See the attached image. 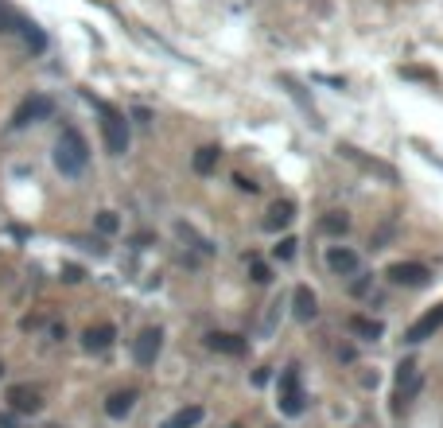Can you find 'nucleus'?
<instances>
[{
  "mask_svg": "<svg viewBox=\"0 0 443 428\" xmlns=\"http://www.w3.org/2000/svg\"><path fill=\"white\" fill-rule=\"evenodd\" d=\"M86 164H90V148H86L82 133L78 129H62V136L55 141V168L74 179L86 171Z\"/></svg>",
  "mask_w": 443,
  "mask_h": 428,
  "instance_id": "nucleus-1",
  "label": "nucleus"
},
{
  "mask_svg": "<svg viewBox=\"0 0 443 428\" xmlns=\"http://www.w3.org/2000/svg\"><path fill=\"white\" fill-rule=\"evenodd\" d=\"M101 141H105L109 156H125L128 152L133 133H128V121L121 117L117 110H105V117H101Z\"/></svg>",
  "mask_w": 443,
  "mask_h": 428,
  "instance_id": "nucleus-2",
  "label": "nucleus"
},
{
  "mask_svg": "<svg viewBox=\"0 0 443 428\" xmlns=\"http://www.w3.org/2000/svg\"><path fill=\"white\" fill-rule=\"evenodd\" d=\"M280 413H284V417H300L303 413V389H300L296 366H288L284 378H280Z\"/></svg>",
  "mask_w": 443,
  "mask_h": 428,
  "instance_id": "nucleus-3",
  "label": "nucleus"
},
{
  "mask_svg": "<svg viewBox=\"0 0 443 428\" xmlns=\"http://www.w3.org/2000/svg\"><path fill=\"white\" fill-rule=\"evenodd\" d=\"M51 113H55V101L43 98V93H35V98H27L24 105L16 110V117H12V125L24 129V125H35V121H47Z\"/></svg>",
  "mask_w": 443,
  "mask_h": 428,
  "instance_id": "nucleus-4",
  "label": "nucleus"
},
{
  "mask_svg": "<svg viewBox=\"0 0 443 428\" xmlns=\"http://www.w3.org/2000/svg\"><path fill=\"white\" fill-rule=\"evenodd\" d=\"M159 346H164V328H144L140 335H136V366H152V362L159 358Z\"/></svg>",
  "mask_w": 443,
  "mask_h": 428,
  "instance_id": "nucleus-5",
  "label": "nucleus"
},
{
  "mask_svg": "<svg viewBox=\"0 0 443 428\" xmlns=\"http://www.w3.org/2000/svg\"><path fill=\"white\" fill-rule=\"evenodd\" d=\"M385 277L393 280V285H404V288L428 285V269L420 265V261H397V265H389V269H385Z\"/></svg>",
  "mask_w": 443,
  "mask_h": 428,
  "instance_id": "nucleus-6",
  "label": "nucleus"
},
{
  "mask_svg": "<svg viewBox=\"0 0 443 428\" xmlns=\"http://www.w3.org/2000/svg\"><path fill=\"white\" fill-rule=\"evenodd\" d=\"M326 261V269L338 273V277H350V273H358V253L346 249V245H331V249L323 253Z\"/></svg>",
  "mask_w": 443,
  "mask_h": 428,
  "instance_id": "nucleus-7",
  "label": "nucleus"
},
{
  "mask_svg": "<svg viewBox=\"0 0 443 428\" xmlns=\"http://www.w3.org/2000/svg\"><path fill=\"white\" fill-rule=\"evenodd\" d=\"M439 328H443V304H435L432 311H424V316L409 328V343H424V339H432Z\"/></svg>",
  "mask_w": 443,
  "mask_h": 428,
  "instance_id": "nucleus-8",
  "label": "nucleus"
},
{
  "mask_svg": "<svg viewBox=\"0 0 443 428\" xmlns=\"http://www.w3.org/2000/svg\"><path fill=\"white\" fill-rule=\"evenodd\" d=\"M113 339H117L113 323H93V328H86L82 346H86L90 354H101V351H109V346H113Z\"/></svg>",
  "mask_w": 443,
  "mask_h": 428,
  "instance_id": "nucleus-9",
  "label": "nucleus"
},
{
  "mask_svg": "<svg viewBox=\"0 0 443 428\" xmlns=\"http://www.w3.org/2000/svg\"><path fill=\"white\" fill-rule=\"evenodd\" d=\"M8 405H12V413H39L43 397H39V389H32V386H12L8 389Z\"/></svg>",
  "mask_w": 443,
  "mask_h": 428,
  "instance_id": "nucleus-10",
  "label": "nucleus"
},
{
  "mask_svg": "<svg viewBox=\"0 0 443 428\" xmlns=\"http://www.w3.org/2000/svg\"><path fill=\"white\" fill-rule=\"evenodd\" d=\"M206 346L210 351H218V354H234V358H242V354L249 351V343H245L242 335H226V331H210Z\"/></svg>",
  "mask_w": 443,
  "mask_h": 428,
  "instance_id": "nucleus-11",
  "label": "nucleus"
},
{
  "mask_svg": "<svg viewBox=\"0 0 443 428\" xmlns=\"http://www.w3.org/2000/svg\"><path fill=\"white\" fill-rule=\"evenodd\" d=\"M292 308H296V319L311 323V319L319 316V300H315V292H311L308 285H296V292H292Z\"/></svg>",
  "mask_w": 443,
  "mask_h": 428,
  "instance_id": "nucleus-12",
  "label": "nucleus"
},
{
  "mask_svg": "<svg viewBox=\"0 0 443 428\" xmlns=\"http://www.w3.org/2000/svg\"><path fill=\"white\" fill-rule=\"evenodd\" d=\"M133 405H136V389H117V394L105 397V413L113 420H125L133 413Z\"/></svg>",
  "mask_w": 443,
  "mask_h": 428,
  "instance_id": "nucleus-13",
  "label": "nucleus"
},
{
  "mask_svg": "<svg viewBox=\"0 0 443 428\" xmlns=\"http://www.w3.org/2000/svg\"><path fill=\"white\" fill-rule=\"evenodd\" d=\"M296 219V202L292 199H276L268 207V219H265V230H284L288 222Z\"/></svg>",
  "mask_w": 443,
  "mask_h": 428,
  "instance_id": "nucleus-14",
  "label": "nucleus"
},
{
  "mask_svg": "<svg viewBox=\"0 0 443 428\" xmlns=\"http://www.w3.org/2000/svg\"><path fill=\"white\" fill-rule=\"evenodd\" d=\"M202 417H206V413H202V405H187V409L171 413V417L164 420L159 428H199V424H202Z\"/></svg>",
  "mask_w": 443,
  "mask_h": 428,
  "instance_id": "nucleus-15",
  "label": "nucleus"
},
{
  "mask_svg": "<svg viewBox=\"0 0 443 428\" xmlns=\"http://www.w3.org/2000/svg\"><path fill=\"white\" fill-rule=\"evenodd\" d=\"M350 331L358 339H369V343H373V339H381V323H377V319H366V316H354L350 319Z\"/></svg>",
  "mask_w": 443,
  "mask_h": 428,
  "instance_id": "nucleus-16",
  "label": "nucleus"
},
{
  "mask_svg": "<svg viewBox=\"0 0 443 428\" xmlns=\"http://www.w3.org/2000/svg\"><path fill=\"white\" fill-rule=\"evenodd\" d=\"M214 164H218V148H199L194 152V171H199V176L214 171Z\"/></svg>",
  "mask_w": 443,
  "mask_h": 428,
  "instance_id": "nucleus-17",
  "label": "nucleus"
},
{
  "mask_svg": "<svg viewBox=\"0 0 443 428\" xmlns=\"http://www.w3.org/2000/svg\"><path fill=\"white\" fill-rule=\"evenodd\" d=\"M346 230H350V219H346V214H331V219H323V234H346Z\"/></svg>",
  "mask_w": 443,
  "mask_h": 428,
  "instance_id": "nucleus-18",
  "label": "nucleus"
},
{
  "mask_svg": "<svg viewBox=\"0 0 443 428\" xmlns=\"http://www.w3.org/2000/svg\"><path fill=\"white\" fill-rule=\"evenodd\" d=\"M98 230H101V234H117V230H121V219L113 214V210H101V214H98Z\"/></svg>",
  "mask_w": 443,
  "mask_h": 428,
  "instance_id": "nucleus-19",
  "label": "nucleus"
},
{
  "mask_svg": "<svg viewBox=\"0 0 443 428\" xmlns=\"http://www.w3.org/2000/svg\"><path fill=\"white\" fill-rule=\"evenodd\" d=\"M296 249H300V242H296V238H284V242L276 245V257H280V261H292Z\"/></svg>",
  "mask_w": 443,
  "mask_h": 428,
  "instance_id": "nucleus-20",
  "label": "nucleus"
},
{
  "mask_svg": "<svg viewBox=\"0 0 443 428\" xmlns=\"http://www.w3.org/2000/svg\"><path fill=\"white\" fill-rule=\"evenodd\" d=\"M16 27H20V16H12V12L0 4V32H16Z\"/></svg>",
  "mask_w": 443,
  "mask_h": 428,
  "instance_id": "nucleus-21",
  "label": "nucleus"
},
{
  "mask_svg": "<svg viewBox=\"0 0 443 428\" xmlns=\"http://www.w3.org/2000/svg\"><path fill=\"white\" fill-rule=\"evenodd\" d=\"M253 280H257V285H268V280H272V269L260 265V261H253Z\"/></svg>",
  "mask_w": 443,
  "mask_h": 428,
  "instance_id": "nucleus-22",
  "label": "nucleus"
},
{
  "mask_svg": "<svg viewBox=\"0 0 443 428\" xmlns=\"http://www.w3.org/2000/svg\"><path fill=\"white\" fill-rule=\"evenodd\" d=\"M268 382H272V370H268V366L253 370V386H268Z\"/></svg>",
  "mask_w": 443,
  "mask_h": 428,
  "instance_id": "nucleus-23",
  "label": "nucleus"
},
{
  "mask_svg": "<svg viewBox=\"0 0 443 428\" xmlns=\"http://www.w3.org/2000/svg\"><path fill=\"white\" fill-rule=\"evenodd\" d=\"M0 428H16V413H0Z\"/></svg>",
  "mask_w": 443,
  "mask_h": 428,
  "instance_id": "nucleus-24",
  "label": "nucleus"
},
{
  "mask_svg": "<svg viewBox=\"0 0 443 428\" xmlns=\"http://www.w3.org/2000/svg\"><path fill=\"white\" fill-rule=\"evenodd\" d=\"M0 378H4V362H0Z\"/></svg>",
  "mask_w": 443,
  "mask_h": 428,
  "instance_id": "nucleus-25",
  "label": "nucleus"
},
{
  "mask_svg": "<svg viewBox=\"0 0 443 428\" xmlns=\"http://www.w3.org/2000/svg\"><path fill=\"white\" fill-rule=\"evenodd\" d=\"M55 428H59V424H55Z\"/></svg>",
  "mask_w": 443,
  "mask_h": 428,
  "instance_id": "nucleus-26",
  "label": "nucleus"
}]
</instances>
